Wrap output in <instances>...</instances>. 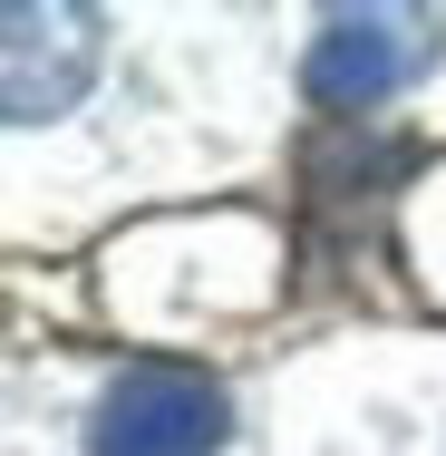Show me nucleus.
<instances>
[{"mask_svg": "<svg viewBox=\"0 0 446 456\" xmlns=\"http://www.w3.org/2000/svg\"><path fill=\"white\" fill-rule=\"evenodd\" d=\"M233 437V408L204 369H175V360H136L107 379L88 418V456H223Z\"/></svg>", "mask_w": 446, "mask_h": 456, "instance_id": "1", "label": "nucleus"}, {"mask_svg": "<svg viewBox=\"0 0 446 456\" xmlns=\"http://www.w3.org/2000/svg\"><path fill=\"white\" fill-rule=\"evenodd\" d=\"M97 49H107V20L78 0H20L0 20V97L20 126L78 107V88L97 78Z\"/></svg>", "mask_w": 446, "mask_h": 456, "instance_id": "3", "label": "nucleus"}, {"mask_svg": "<svg viewBox=\"0 0 446 456\" xmlns=\"http://www.w3.org/2000/svg\"><path fill=\"white\" fill-rule=\"evenodd\" d=\"M437 49H446L437 10H408V0H388V10H330L320 39H311V59H301V78H311L320 107H378L408 78H427Z\"/></svg>", "mask_w": 446, "mask_h": 456, "instance_id": "2", "label": "nucleus"}]
</instances>
